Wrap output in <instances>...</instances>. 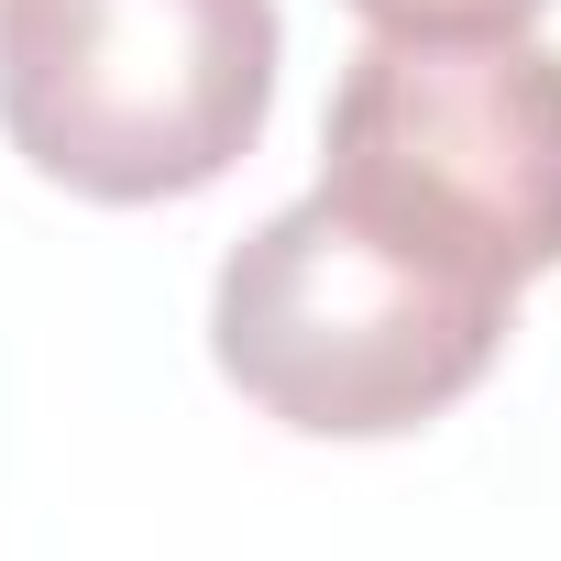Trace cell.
Listing matches in <instances>:
<instances>
[{
  "instance_id": "cell-2",
  "label": "cell",
  "mask_w": 561,
  "mask_h": 561,
  "mask_svg": "<svg viewBox=\"0 0 561 561\" xmlns=\"http://www.w3.org/2000/svg\"><path fill=\"white\" fill-rule=\"evenodd\" d=\"M275 0H0V133L100 209L220 187L275 111Z\"/></svg>"
},
{
  "instance_id": "cell-4",
  "label": "cell",
  "mask_w": 561,
  "mask_h": 561,
  "mask_svg": "<svg viewBox=\"0 0 561 561\" xmlns=\"http://www.w3.org/2000/svg\"><path fill=\"white\" fill-rule=\"evenodd\" d=\"M375 34H528L550 0H353Z\"/></svg>"
},
{
  "instance_id": "cell-1",
  "label": "cell",
  "mask_w": 561,
  "mask_h": 561,
  "mask_svg": "<svg viewBox=\"0 0 561 561\" xmlns=\"http://www.w3.org/2000/svg\"><path fill=\"white\" fill-rule=\"evenodd\" d=\"M517 331V298L397 242L331 187L287 198L220 253L209 364L298 440H397L462 408Z\"/></svg>"
},
{
  "instance_id": "cell-3",
  "label": "cell",
  "mask_w": 561,
  "mask_h": 561,
  "mask_svg": "<svg viewBox=\"0 0 561 561\" xmlns=\"http://www.w3.org/2000/svg\"><path fill=\"white\" fill-rule=\"evenodd\" d=\"M320 187L517 298L561 264V56L528 34H375L331 89Z\"/></svg>"
}]
</instances>
